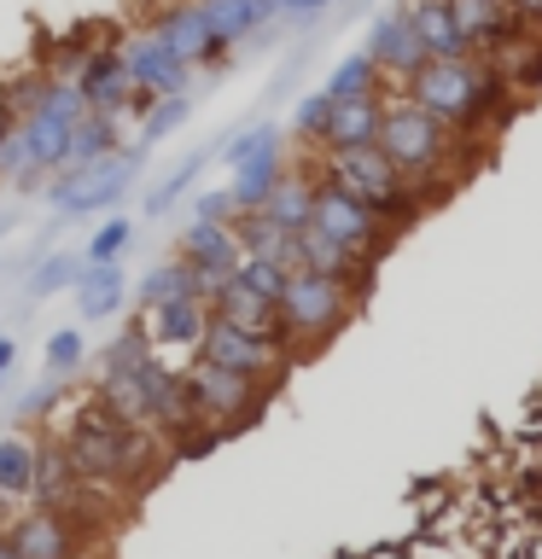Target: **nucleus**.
<instances>
[{
    "instance_id": "1",
    "label": "nucleus",
    "mask_w": 542,
    "mask_h": 559,
    "mask_svg": "<svg viewBox=\"0 0 542 559\" xmlns=\"http://www.w3.org/2000/svg\"><path fill=\"white\" fill-rule=\"evenodd\" d=\"M379 152L385 164H391L402 181L420 192V204H437L444 192H455L467 181L472 169L484 164V146H472V140L449 134L437 117H426L420 105H409L402 94L385 99V122H379Z\"/></svg>"
},
{
    "instance_id": "2",
    "label": "nucleus",
    "mask_w": 542,
    "mask_h": 559,
    "mask_svg": "<svg viewBox=\"0 0 542 559\" xmlns=\"http://www.w3.org/2000/svg\"><path fill=\"white\" fill-rule=\"evenodd\" d=\"M402 99L420 105L426 117H437L449 134L472 140V146H490V134L502 129V117L514 111V87L490 59H432L420 76L402 87Z\"/></svg>"
},
{
    "instance_id": "3",
    "label": "nucleus",
    "mask_w": 542,
    "mask_h": 559,
    "mask_svg": "<svg viewBox=\"0 0 542 559\" xmlns=\"http://www.w3.org/2000/svg\"><path fill=\"white\" fill-rule=\"evenodd\" d=\"M70 466H76L82 484H99V489H117V496H134V489H146L157 472L169 466V443L157 431H140V426H122L99 408V402H87V408L70 419V431L59 437Z\"/></svg>"
},
{
    "instance_id": "4",
    "label": "nucleus",
    "mask_w": 542,
    "mask_h": 559,
    "mask_svg": "<svg viewBox=\"0 0 542 559\" xmlns=\"http://www.w3.org/2000/svg\"><path fill=\"white\" fill-rule=\"evenodd\" d=\"M315 181H327V187H339L350 192L362 210H374V216L385 227H414L420 216H426V204H420V192L402 181V175L385 164V152L379 146H362V152H327L321 164H315Z\"/></svg>"
},
{
    "instance_id": "5",
    "label": "nucleus",
    "mask_w": 542,
    "mask_h": 559,
    "mask_svg": "<svg viewBox=\"0 0 542 559\" xmlns=\"http://www.w3.org/2000/svg\"><path fill=\"white\" fill-rule=\"evenodd\" d=\"M362 292H350L344 280H327V274H309L297 269L286 280V297H280V344L292 349V356H309V349H321L332 332H339L350 314H356Z\"/></svg>"
},
{
    "instance_id": "6",
    "label": "nucleus",
    "mask_w": 542,
    "mask_h": 559,
    "mask_svg": "<svg viewBox=\"0 0 542 559\" xmlns=\"http://www.w3.org/2000/svg\"><path fill=\"white\" fill-rule=\"evenodd\" d=\"M181 391H187L192 419L210 426V431H222V437L251 426V419L262 414V402H269V384H251V379L227 373V367H210L199 356L181 367Z\"/></svg>"
},
{
    "instance_id": "7",
    "label": "nucleus",
    "mask_w": 542,
    "mask_h": 559,
    "mask_svg": "<svg viewBox=\"0 0 542 559\" xmlns=\"http://www.w3.org/2000/svg\"><path fill=\"white\" fill-rule=\"evenodd\" d=\"M82 117H87V105L76 99V87H64V82L35 87L30 117H24V129H17L24 157H30V175H52V169L70 164V140H76Z\"/></svg>"
},
{
    "instance_id": "8",
    "label": "nucleus",
    "mask_w": 542,
    "mask_h": 559,
    "mask_svg": "<svg viewBox=\"0 0 542 559\" xmlns=\"http://www.w3.org/2000/svg\"><path fill=\"white\" fill-rule=\"evenodd\" d=\"M199 361L210 367H227V373H239V379H251V384H280V373L297 361L280 338H262V332H245L234 321H222V314H210V326H204V344H199Z\"/></svg>"
},
{
    "instance_id": "9",
    "label": "nucleus",
    "mask_w": 542,
    "mask_h": 559,
    "mask_svg": "<svg viewBox=\"0 0 542 559\" xmlns=\"http://www.w3.org/2000/svg\"><path fill=\"white\" fill-rule=\"evenodd\" d=\"M309 227L315 234H327L332 245H344V251H356L362 262H374L379 269V257L397 245V227H385L374 210H362L350 192H339V187H315V216H309Z\"/></svg>"
},
{
    "instance_id": "10",
    "label": "nucleus",
    "mask_w": 542,
    "mask_h": 559,
    "mask_svg": "<svg viewBox=\"0 0 542 559\" xmlns=\"http://www.w3.org/2000/svg\"><path fill=\"white\" fill-rule=\"evenodd\" d=\"M122 70H129V87H134V111L146 117L157 99H175L192 87V70L175 59L164 41H152V35H134V41H122Z\"/></svg>"
},
{
    "instance_id": "11",
    "label": "nucleus",
    "mask_w": 542,
    "mask_h": 559,
    "mask_svg": "<svg viewBox=\"0 0 542 559\" xmlns=\"http://www.w3.org/2000/svg\"><path fill=\"white\" fill-rule=\"evenodd\" d=\"M146 35H152V41H164L187 70H216V64L227 59L199 0H175V7H164V12H157V24H152Z\"/></svg>"
},
{
    "instance_id": "12",
    "label": "nucleus",
    "mask_w": 542,
    "mask_h": 559,
    "mask_svg": "<svg viewBox=\"0 0 542 559\" xmlns=\"http://www.w3.org/2000/svg\"><path fill=\"white\" fill-rule=\"evenodd\" d=\"M362 52L374 59V70L397 87V94L420 76V70L432 64V59H426V47H420V35H414V24L402 17V7H391V12H379V17H374V29H367V47H362Z\"/></svg>"
},
{
    "instance_id": "13",
    "label": "nucleus",
    "mask_w": 542,
    "mask_h": 559,
    "mask_svg": "<svg viewBox=\"0 0 542 559\" xmlns=\"http://www.w3.org/2000/svg\"><path fill=\"white\" fill-rule=\"evenodd\" d=\"M76 99L87 105L94 117H122L134 111V87H129V70H122V47H94L82 59V76L70 82Z\"/></svg>"
},
{
    "instance_id": "14",
    "label": "nucleus",
    "mask_w": 542,
    "mask_h": 559,
    "mask_svg": "<svg viewBox=\"0 0 542 559\" xmlns=\"http://www.w3.org/2000/svg\"><path fill=\"white\" fill-rule=\"evenodd\" d=\"M7 536H12L17 559H82V548H87V536L76 531V524H70L64 513H47V507L17 513Z\"/></svg>"
},
{
    "instance_id": "15",
    "label": "nucleus",
    "mask_w": 542,
    "mask_h": 559,
    "mask_svg": "<svg viewBox=\"0 0 542 559\" xmlns=\"http://www.w3.org/2000/svg\"><path fill=\"white\" fill-rule=\"evenodd\" d=\"M175 257H181L199 280H234L239 262H245L234 227H216V222H187L181 234H175Z\"/></svg>"
},
{
    "instance_id": "16",
    "label": "nucleus",
    "mask_w": 542,
    "mask_h": 559,
    "mask_svg": "<svg viewBox=\"0 0 542 559\" xmlns=\"http://www.w3.org/2000/svg\"><path fill=\"white\" fill-rule=\"evenodd\" d=\"M146 164V146H134L129 152H117L111 164H99V169H87V181H82V192L70 199V210L64 216H99V210H117L122 199H129V181H134V169Z\"/></svg>"
},
{
    "instance_id": "17",
    "label": "nucleus",
    "mask_w": 542,
    "mask_h": 559,
    "mask_svg": "<svg viewBox=\"0 0 542 559\" xmlns=\"http://www.w3.org/2000/svg\"><path fill=\"white\" fill-rule=\"evenodd\" d=\"M385 99L391 94H374V99H344V105H332V117H327V134H321V146L315 152H362V146H379V122H385Z\"/></svg>"
},
{
    "instance_id": "18",
    "label": "nucleus",
    "mask_w": 542,
    "mask_h": 559,
    "mask_svg": "<svg viewBox=\"0 0 542 559\" xmlns=\"http://www.w3.org/2000/svg\"><path fill=\"white\" fill-rule=\"evenodd\" d=\"M140 321H146L157 356H164V349H192V356H199L204 326H210V309L199 304V297H175V304H164V309H146Z\"/></svg>"
},
{
    "instance_id": "19",
    "label": "nucleus",
    "mask_w": 542,
    "mask_h": 559,
    "mask_svg": "<svg viewBox=\"0 0 542 559\" xmlns=\"http://www.w3.org/2000/svg\"><path fill=\"white\" fill-rule=\"evenodd\" d=\"M397 7H402V17L414 24L420 47H426V59H472L467 35L455 29V17H449V0H397Z\"/></svg>"
},
{
    "instance_id": "20",
    "label": "nucleus",
    "mask_w": 542,
    "mask_h": 559,
    "mask_svg": "<svg viewBox=\"0 0 542 559\" xmlns=\"http://www.w3.org/2000/svg\"><path fill=\"white\" fill-rule=\"evenodd\" d=\"M76 466H70V454L59 437H47V443H35V484H30V501L35 507H47V513H64L70 501H76Z\"/></svg>"
},
{
    "instance_id": "21",
    "label": "nucleus",
    "mask_w": 542,
    "mask_h": 559,
    "mask_svg": "<svg viewBox=\"0 0 542 559\" xmlns=\"http://www.w3.org/2000/svg\"><path fill=\"white\" fill-rule=\"evenodd\" d=\"M297 262H304L309 274L344 280L350 292H367V280H374V262H362L356 251H344V245H332L327 234H315V227H304V234H297Z\"/></svg>"
},
{
    "instance_id": "22",
    "label": "nucleus",
    "mask_w": 542,
    "mask_h": 559,
    "mask_svg": "<svg viewBox=\"0 0 542 559\" xmlns=\"http://www.w3.org/2000/svg\"><path fill=\"white\" fill-rule=\"evenodd\" d=\"M199 7H204V17H210V29H216L222 52L239 47V41H251L262 24H274V17H280L274 0H199Z\"/></svg>"
},
{
    "instance_id": "23",
    "label": "nucleus",
    "mask_w": 542,
    "mask_h": 559,
    "mask_svg": "<svg viewBox=\"0 0 542 559\" xmlns=\"http://www.w3.org/2000/svg\"><path fill=\"white\" fill-rule=\"evenodd\" d=\"M315 187H321V181H315V169L309 175L286 169V175H280V187H274V199L262 204V216H269L280 234H304L309 216H315Z\"/></svg>"
},
{
    "instance_id": "24",
    "label": "nucleus",
    "mask_w": 542,
    "mask_h": 559,
    "mask_svg": "<svg viewBox=\"0 0 542 559\" xmlns=\"http://www.w3.org/2000/svg\"><path fill=\"white\" fill-rule=\"evenodd\" d=\"M280 175H286V164H280V146H269L262 157H251V164H239V169H234V181H227V192H234L239 216H257V210L274 199Z\"/></svg>"
},
{
    "instance_id": "25",
    "label": "nucleus",
    "mask_w": 542,
    "mask_h": 559,
    "mask_svg": "<svg viewBox=\"0 0 542 559\" xmlns=\"http://www.w3.org/2000/svg\"><path fill=\"white\" fill-rule=\"evenodd\" d=\"M76 314L82 321H105V314H117L122 309V269L111 262V269H94V262H82V274H76Z\"/></svg>"
},
{
    "instance_id": "26",
    "label": "nucleus",
    "mask_w": 542,
    "mask_h": 559,
    "mask_svg": "<svg viewBox=\"0 0 542 559\" xmlns=\"http://www.w3.org/2000/svg\"><path fill=\"white\" fill-rule=\"evenodd\" d=\"M210 314H222V321H234V326H245V332H262V338H280V309L274 304H262L257 292H245L239 280H227L222 286V297L210 304Z\"/></svg>"
},
{
    "instance_id": "27",
    "label": "nucleus",
    "mask_w": 542,
    "mask_h": 559,
    "mask_svg": "<svg viewBox=\"0 0 542 559\" xmlns=\"http://www.w3.org/2000/svg\"><path fill=\"white\" fill-rule=\"evenodd\" d=\"M321 94H327L332 105H344V99H374V94H397V87L379 76L367 52H350V59H339V70H332V76H327V87H321Z\"/></svg>"
},
{
    "instance_id": "28",
    "label": "nucleus",
    "mask_w": 542,
    "mask_h": 559,
    "mask_svg": "<svg viewBox=\"0 0 542 559\" xmlns=\"http://www.w3.org/2000/svg\"><path fill=\"white\" fill-rule=\"evenodd\" d=\"M117 117H94L87 111L82 122H76V140H70V164L64 169H99V164H111V157L122 152L117 146Z\"/></svg>"
},
{
    "instance_id": "29",
    "label": "nucleus",
    "mask_w": 542,
    "mask_h": 559,
    "mask_svg": "<svg viewBox=\"0 0 542 559\" xmlns=\"http://www.w3.org/2000/svg\"><path fill=\"white\" fill-rule=\"evenodd\" d=\"M175 297H199V274H192L181 257L157 262V269H152L146 280H140L134 304H140V314H146V309H164V304H175Z\"/></svg>"
},
{
    "instance_id": "30",
    "label": "nucleus",
    "mask_w": 542,
    "mask_h": 559,
    "mask_svg": "<svg viewBox=\"0 0 542 559\" xmlns=\"http://www.w3.org/2000/svg\"><path fill=\"white\" fill-rule=\"evenodd\" d=\"M35 484V437L30 431H7L0 437V496L24 501Z\"/></svg>"
},
{
    "instance_id": "31",
    "label": "nucleus",
    "mask_w": 542,
    "mask_h": 559,
    "mask_svg": "<svg viewBox=\"0 0 542 559\" xmlns=\"http://www.w3.org/2000/svg\"><path fill=\"white\" fill-rule=\"evenodd\" d=\"M152 356H157V349H152V332H146V321L134 314V321L122 326L111 344H105L99 367H105V373H134V367H140V361H152Z\"/></svg>"
},
{
    "instance_id": "32",
    "label": "nucleus",
    "mask_w": 542,
    "mask_h": 559,
    "mask_svg": "<svg viewBox=\"0 0 542 559\" xmlns=\"http://www.w3.org/2000/svg\"><path fill=\"white\" fill-rule=\"evenodd\" d=\"M199 169H204V152H192V157H181V164H175L164 181H157L152 192H146V216H164V210H175V199H181V192L199 181Z\"/></svg>"
},
{
    "instance_id": "33",
    "label": "nucleus",
    "mask_w": 542,
    "mask_h": 559,
    "mask_svg": "<svg viewBox=\"0 0 542 559\" xmlns=\"http://www.w3.org/2000/svg\"><path fill=\"white\" fill-rule=\"evenodd\" d=\"M76 274H82V257H70V251H52L35 262V274H30V297H52V292H70L76 286Z\"/></svg>"
},
{
    "instance_id": "34",
    "label": "nucleus",
    "mask_w": 542,
    "mask_h": 559,
    "mask_svg": "<svg viewBox=\"0 0 542 559\" xmlns=\"http://www.w3.org/2000/svg\"><path fill=\"white\" fill-rule=\"evenodd\" d=\"M129 239H134V222L129 216H105L99 234L87 239V262H94V269H111V262L129 251Z\"/></svg>"
},
{
    "instance_id": "35",
    "label": "nucleus",
    "mask_w": 542,
    "mask_h": 559,
    "mask_svg": "<svg viewBox=\"0 0 542 559\" xmlns=\"http://www.w3.org/2000/svg\"><path fill=\"white\" fill-rule=\"evenodd\" d=\"M234 280H239L245 292H257L262 304H274V309H280V297H286V280H292V274H286V269H274V262H262V257H245Z\"/></svg>"
},
{
    "instance_id": "36",
    "label": "nucleus",
    "mask_w": 542,
    "mask_h": 559,
    "mask_svg": "<svg viewBox=\"0 0 542 559\" xmlns=\"http://www.w3.org/2000/svg\"><path fill=\"white\" fill-rule=\"evenodd\" d=\"M192 117V94H175V99H157L146 117H140V146H152V140H164L175 134L181 122Z\"/></svg>"
},
{
    "instance_id": "37",
    "label": "nucleus",
    "mask_w": 542,
    "mask_h": 559,
    "mask_svg": "<svg viewBox=\"0 0 542 559\" xmlns=\"http://www.w3.org/2000/svg\"><path fill=\"white\" fill-rule=\"evenodd\" d=\"M82 356H87V344H82V332L76 326H59L47 338V379H70L82 367Z\"/></svg>"
},
{
    "instance_id": "38",
    "label": "nucleus",
    "mask_w": 542,
    "mask_h": 559,
    "mask_svg": "<svg viewBox=\"0 0 542 559\" xmlns=\"http://www.w3.org/2000/svg\"><path fill=\"white\" fill-rule=\"evenodd\" d=\"M327 117H332V99L321 94V87H315V94L297 105V117H292V140H297V146H321Z\"/></svg>"
},
{
    "instance_id": "39",
    "label": "nucleus",
    "mask_w": 542,
    "mask_h": 559,
    "mask_svg": "<svg viewBox=\"0 0 542 559\" xmlns=\"http://www.w3.org/2000/svg\"><path fill=\"white\" fill-rule=\"evenodd\" d=\"M269 146H280V129L257 122V129H245V134L227 140V146H222V164H227V169H239V164H251V157H262Z\"/></svg>"
},
{
    "instance_id": "40",
    "label": "nucleus",
    "mask_w": 542,
    "mask_h": 559,
    "mask_svg": "<svg viewBox=\"0 0 542 559\" xmlns=\"http://www.w3.org/2000/svg\"><path fill=\"white\" fill-rule=\"evenodd\" d=\"M192 222H216V227H234L239 222V204H234V192L227 187H210L192 199Z\"/></svg>"
},
{
    "instance_id": "41",
    "label": "nucleus",
    "mask_w": 542,
    "mask_h": 559,
    "mask_svg": "<svg viewBox=\"0 0 542 559\" xmlns=\"http://www.w3.org/2000/svg\"><path fill=\"white\" fill-rule=\"evenodd\" d=\"M59 396H64V379H42L35 384V391L17 402V419H24V426H35V419H47L52 408H59Z\"/></svg>"
},
{
    "instance_id": "42",
    "label": "nucleus",
    "mask_w": 542,
    "mask_h": 559,
    "mask_svg": "<svg viewBox=\"0 0 542 559\" xmlns=\"http://www.w3.org/2000/svg\"><path fill=\"white\" fill-rule=\"evenodd\" d=\"M327 7H332V0H274V12H292V17H315Z\"/></svg>"
},
{
    "instance_id": "43",
    "label": "nucleus",
    "mask_w": 542,
    "mask_h": 559,
    "mask_svg": "<svg viewBox=\"0 0 542 559\" xmlns=\"http://www.w3.org/2000/svg\"><path fill=\"white\" fill-rule=\"evenodd\" d=\"M507 7L519 12V24H525V29H542V0H507Z\"/></svg>"
},
{
    "instance_id": "44",
    "label": "nucleus",
    "mask_w": 542,
    "mask_h": 559,
    "mask_svg": "<svg viewBox=\"0 0 542 559\" xmlns=\"http://www.w3.org/2000/svg\"><path fill=\"white\" fill-rule=\"evenodd\" d=\"M12 361H17V338H12V332H0V373H12Z\"/></svg>"
},
{
    "instance_id": "45",
    "label": "nucleus",
    "mask_w": 542,
    "mask_h": 559,
    "mask_svg": "<svg viewBox=\"0 0 542 559\" xmlns=\"http://www.w3.org/2000/svg\"><path fill=\"white\" fill-rule=\"evenodd\" d=\"M12 507H17V501H7V496H0V531H12V519H17Z\"/></svg>"
},
{
    "instance_id": "46",
    "label": "nucleus",
    "mask_w": 542,
    "mask_h": 559,
    "mask_svg": "<svg viewBox=\"0 0 542 559\" xmlns=\"http://www.w3.org/2000/svg\"><path fill=\"white\" fill-rule=\"evenodd\" d=\"M0 559H17V548H12V536L0 531Z\"/></svg>"
},
{
    "instance_id": "47",
    "label": "nucleus",
    "mask_w": 542,
    "mask_h": 559,
    "mask_svg": "<svg viewBox=\"0 0 542 559\" xmlns=\"http://www.w3.org/2000/svg\"><path fill=\"white\" fill-rule=\"evenodd\" d=\"M0 234H7V222H0Z\"/></svg>"
}]
</instances>
